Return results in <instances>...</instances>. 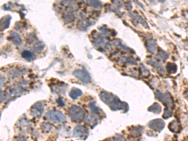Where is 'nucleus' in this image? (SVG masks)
Wrapping results in <instances>:
<instances>
[{
    "mask_svg": "<svg viewBox=\"0 0 188 141\" xmlns=\"http://www.w3.org/2000/svg\"><path fill=\"white\" fill-rule=\"evenodd\" d=\"M100 98L113 111L122 110L127 112L129 109V105L127 103L121 101L117 96L112 93L103 91L100 93Z\"/></svg>",
    "mask_w": 188,
    "mask_h": 141,
    "instance_id": "obj_1",
    "label": "nucleus"
},
{
    "mask_svg": "<svg viewBox=\"0 0 188 141\" xmlns=\"http://www.w3.org/2000/svg\"><path fill=\"white\" fill-rule=\"evenodd\" d=\"M68 114L71 120L74 122H80L84 120L85 113L83 109L77 105H73L70 107Z\"/></svg>",
    "mask_w": 188,
    "mask_h": 141,
    "instance_id": "obj_2",
    "label": "nucleus"
},
{
    "mask_svg": "<svg viewBox=\"0 0 188 141\" xmlns=\"http://www.w3.org/2000/svg\"><path fill=\"white\" fill-rule=\"evenodd\" d=\"M155 95L157 99L160 101L166 106L165 111H172V108L174 107V102H173L171 95L169 93L157 92Z\"/></svg>",
    "mask_w": 188,
    "mask_h": 141,
    "instance_id": "obj_3",
    "label": "nucleus"
},
{
    "mask_svg": "<svg viewBox=\"0 0 188 141\" xmlns=\"http://www.w3.org/2000/svg\"><path fill=\"white\" fill-rule=\"evenodd\" d=\"M45 119L51 122L60 123L66 120V117L60 111L50 110L46 114Z\"/></svg>",
    "mask_w": 188,
    "mask_h": 141,
    "instance_id": "obj_4",
    "label": "nucleus"
},
{
    "mask_svg": "<svg viewBox=\"0 0 188 141\" xmlns=\"http://www.w3.org/2000/svg\"><path fill=\"white\" fill-rule=\"evenodd\" d=\"M73 75L85 84H88L91 82L92 78L90 75L85 70H75L73 72Z\"/></svg>",
    "mask_w": 188,
    "mask_h": 141,
    "instance_id": "obj_5",
    "label": "nucleus"
},
{
    "mask_svg": "<svg viewBox=\"0 0 188 141\" xmlns=\"http://www.w3.org/2000/svg\"><path fill=\"white\" fill-rule=\"evenodd\" d=\"M74 136L80 140H86L89 135V131L83 125H79L74 130Z\"/></svg>",
    "mask_w": 188,
    "mask_h": 141,
    "instance_id": "obj_6",
    "label": "nucleus"
},
{
    "mask_svg": "<svg viewBox=\"0 0 188 141\" xmlns=\"http://www.w3.org/2000/svg\"><path fill=\"white\" fill-rule=\"evenodd\" d=\"M93 44L94 47L96 48H97L98 50L103 51L108 47L109 44V41L105 37L100 36L94 40Z\"/></svg>",
    "mask_w": 188,
    "mask_h": 141,
    "instance_id": "obj_7",
    "label": "nucleus"
},
{
    "mask_svg": "<svg viewBox=\"0 0 188 141\" xmlns=\"http://www.w3.org/2000/svg\"><path fill=\"white\" fill-rule=\"evenodd\" d=\"M148 127L156 132H161L165 127V122L163 119H156L148 123Z\"/></svg>",
    "mask_w": 188,
    "mask_h": 141,
    "instance_id": "obj_8",
    "label": "nucleus"
},
{
    "mask_svg": "<svg viewBox=\"0 0 188 141\" xmlns=\"http://www.w3.org/2000/svg\"><path fill=\"white\" fill-rule=\"evenodd\" d=\"M30 112L32 116L36 118H40L44 112V105L40 101L37 102L32 107Z\"/></svg>",
    "mask_w": 188,
    "mask_h": 141,
    "instance_id": "obj_9",
    "label": "nucleus"
},
{
    "mask_svg": "<svg viewBox=\"0 0 188 141\" xmlns=\"http://www.w3.org/2000/svg\"><path fill=\"white\" fill-rule=\"evenodd\" d=\"M11 17L10 15H6L0 19V31H4L9 28L11 23Z\"/></svg>",
    "mask_w": 188,
    "mask_h": 141,
    "instance_id": "obj_10",
    "label": "nucleus"
},
{
    "mask_svg": "<svg viewBox=\"0 0 188 141\" xmlns=\"http://www.w3.org/2000/svg\"><path fill=\"white\" fill-rule=\"evenodd\" d=\"M10 40L16 45H21L23 43L20 35L15 32L12 31L10 34Z\"/></svg>",
    "mask_w": 188,
    "mask_h": 141,
    "instance_id": "obj_11",
    "label": "nucleus"
},
{
    "mask_svg": "<svg viewBox=\"0 0 188 141\" xmlns=\"http://www.w3.org/2000/svg\"><path fill=\"white\" fill-rule=\"evenodd\" d=\"M92 25V23L88 19H82L78 22L77 27L79 30L82 31H85L87 30L88 28L90 27Z\"/></svg>",
    "mask_w": 188,
    "mask_h": 141,
    "instance_id": "obj_12",
    "label": "nucleus"
},
{
    "mask_svg": "<svg viewBox=\"0 0 188 141\" xmlns=\"http://www.w3.org/2000/svg\"><path fill=\"white\" fill-rule=\"evenodd\" d=\"M181 125L177 120H173L169 124V129L172 132H179L181 131Z\"/></svg>",
    "mask_w": 188,
    "mask_h": 141,
    "instance_id": "obj_13",
    "label": "nucleus"
},
{
    "mask_svg": "<svg viewBox=\"0 0 188 141\" xmlns=\"http://www.w3.org/2000/svg\"><path fill=\"white\" fill-rule=\"evenodd\" d=\"M97 116H90V115H88L87 116L85 117V122L87 124L89 125L90 126H92V128L93 127H95L97 123H98V120H97Z\"/></svg>",
    "mask_w": 188,
    "mask_h": 141,
    "instance_id": "obj_14",
    "label": "nucleus"
},
{
    "mask_svg": "<svg viewBox=\"0 0 188 141\" xmlns=\"http://www.w3.org/2000/svg\"><path fill=\"white\" fill-rule=\"evenodd\" d=\"M146 46L148 51L151 53H154L157 50V44L155 40H148L146 43Z\"/></svg>",
    "mask_w": 188,
    "mask_h": 141,
    "instance_id": "obj_15",
    "label": "nucleus"
},
{
    "mask_svg": "<svg viewBox=\"0 0 188 141\" xmlns=\"http://www.w3.org/2000/svg\"><path fill=\"white\" fill-rule=\"evenodd\" d=\"M83 94L82 91L80 89L74 88L72 89L69 93V96L73 100H76L79 97H80Z\"/></svg>",
    "mask_w": 188,
    "mask_h": 141,
    "instance_id": "obj_16",
    "label": "nucleus"
},
{
    "mask_svg": "<svg viewBox=\"0 0 188 141\" xmlns=\"http://www.w3.org/2000/svg\"><path fill=\"white\" fill-rule=\"evenodd\" d=\"M148 111L153 112L156 114H159L162 111V107L159 103H154L148 108Z\"/></svg>",
    "mask_w": 188,
    "mask_h": 141,
    "instance_id": "obj_17",
    "label": "nucleus"
},
{
    "mask_svg": "<svg viewBox=\"0 0 188 141\" xmlns=\"http://www.w3.org/2000/svg\"><path fill=\"white\" fill-rule=\"evenodd\" d=\"M45 47V45L44 44V43H43V42H42V41H36V43L34 44L33 49V50L35 53H39L43 49H44Z\"/></svg>",
    "mask_w": 188,
    "mask_h": 141,
    "instance_id": "obj_18",
    "label": "nucleus"
},
{
    "mask_svg": "<svg viewBox=\"0 0 188 141\" xmlns=\"http://www.w3.org/2000/svg\"><path fill=\"white\" fill-rule=\"evenodd\" d=\"M166 70L169 74H174L177 72L178 67L175 63L169 62L166 65Z\"/></svg>",
    "mask_w": 188,
    "mask_h": 141,
    "instance_id": "obj_19",
    "label": "nucleus"
},
{
    "mask_svg": "<svg viewBox=\"0 0 188 141\" xmlns=\"http://www.w3.org/2000/svg\"><path fill=\"white\" fill-rule=\"evenodd\" d=\"M90 110H91V112L92 113V114L94 115V116H98L101 112V110L100 109L97 107L95 105V103L94 102H91L89 105Z\"/></svg>",
    "mask_w": 188,
    "mask_h": 141,
    "instance_id": "obj_20",
    "label": "nucleus"
},
{
    "mask_svg": "<svg viewBox=\"0 0 188 141\" xmlns=\"http://www.w3.org/2000/svg\"><path fill=\"white\" fill-rule=\"evenodd\" d=\"M149 63L150 65H151L153 67H154V68L157 70V72H160V73H163V72H164V68L162 67L161 65H160L159 63L151 60V61H150V62H149Z\"/></svg>",
    "mask_w": 188,
    "mask_h": 141,
    "instance_id": "obj_21",
    "label": "nucleus"
},
{
    "mask_svg": "<svg viewBox=\"0 0 188 141\" xmlns=\"http://www.w3.org/2000/svg\"><path fill=\"white\" fill-rule=\"evenodd\" d=\"M63 19L66 23H69L70 22H72L74 20V14L71 12H68L65 13L63 15Z\"/></svg>",
    "mask_w": 188,
    "mask_h": 141,
    "instance_id": "obj_22",
    "label": "nucleus"
},
{
    "mask_svg": "<svg viewBox=\"0 0 188 141\" xmlns=\"http://www.w3.org/2000/svg\"><path fill=\"white\" fill-rule=\"evenodd\" d=\"M21 56L23 59L28 60H31L34 57V55L33 53L29 50H24L21 53Z\"/></svg>",
    "mask_w": 188,
    "mask_h": 141,
    "instance_id": "obj_23",
    "label": "nucleus"
},
{
    "mask_svg": "<svg viewBox=\"0 0 188 141\" xmlns=\"http://www.w3.org/2000/svg\"><path fill=\"white\" fill-rule=\"evenodd\" d=\"M53 128V127L51 124L48 123H43L41 125V129L44 133L50 132Z\"/></svg>",
    "mask_w": 188,
    "mask_h": 141,
    "instance_id": "obj_24",
    "label": "nucleus"
},
{
    "mask_svg": "<svg viewBox=\"0 0 188 141\" xmlns=\"http://www.w3.org/2000/svg\"><path fill=\"white\" fill-rule=\"evenodd\" d=\"M143 131V128L142 127L138 126V127H135V128H133L131 131V134L134 136V137H137L140 135H141L142 132Z\"/></svg>",
    "mask_w": 188,
    "mask_h": 141,
    "instance_id": "obj_25",
    "label": "nucleus"
},
{
    "mask_svg": "<svg viewBox=\"0 0 188 141\" xmlns=\"http://www.w3.org/2000/svg\"><path fill=\"white\" fill-rule=\"evenodd\" d=\"M157 57L160 60H166L169 57V54L166 51H165L163 50H160L159 51V53H158V55H157Z\"/></svg>",
    "mask_w": 188,
    "mask_h": 141,
    "instance_id": "obj_26",
    "label": "nucleus"
},
{
    "mask_svg": "<svg viewBox=\"0 0 188 141\" xmlns=\"http://www.w3.org/2000/svg\"><path fill=\"white\" fill-rule=\"evenodd\" d=\"M140 73H141V75H142V77H149L151 74L149 71V70L146 67H144L143 65H140Z\"/></svg>",
    "mask_w": 188,
    "mask_h": 141,
    "instance_id": "obj_27",
    "label": "nucleus"
},
{
    "mask_svg": "<svg viewBox=\"0 0 188 141\" xmlns=\"http://www.w3.org/2000/svg\"><path fill=\"white\" fill-rule=\"evenodd\" d=\"M89 3L91 6L96 8H100L102 7V4L98 1H89Z\"/></svg>",
    "mask_w": 188,
    "mask_h": 141,
    "instance_id": "obj_28",
    "label": "nucleus"
},
{
    "mask_svg": "<svg viewBox=\"0 0 188 141\" xmlns=\"http://www.w3.org/2000/svg\"><path fill=\"white\" fill-rule=\"evenodd\" d=\"M8 98V93L5 92H0V103H2L5 101Z\"/></svg>",
    "mask_w": 188,
    "mask_h": 141,
    "instance_id": "obj_29",
    "label": "nucleus"
},
{
    "mask_svg": "<svg viewBox=\"0 0 188 141\" xmlns=\"http://www.w3.org/2000/svg\"><path fill=\"white\" fill-rule=\"evenodd\" d=\"M115 141H125V139L122 135H117L113 137Z\"/></svg>",
    "mask_w": 188,
    "mask_h": 141,
    "instance_id": "obj_30",
    "label": "nucleus"
},
{
    "mask_svg": "<svg viewBox=\"0 0 188 141\" xmlns=\"http://www.w3.org/2000/svg\"><path fill=\"white\" fill-rule=\"evenodd\" d=\"M5 83V78L0 75V89H1Z\"/></svg>",
    "mask_w": 188,
    "mask_h": 141,
    "instance_id": "obj_31",
    "label": "nucleus"
},
{
    "mask_svg": "<svg viewBox=\"0 0 188 141\" xmlns=\"http://www.w3.org/2000/svg\"><path fill=\"white\" fill-rule=\"evenodd\" d=\"M57 103H58V104H59V105L60 106V107H63L65 105L64 102L62 101V98H60V97L57 100Z\"/></svg>",
    "mask_w": 188,
    "mask_h": 141,
    "instance_id": "obj_32",
    "label": "nucleus"
},
{
    "mask_svg": "<svg viewBox=\"0 0 188 141\" xmlns=\"http://www.w3.org/2000/svg\"><path fill=\"white\" fill-rule=\"evenodd\" d=\"M185 141H187V139H186V140H185Z\"/></svg>",
    "mask_w": 188,
    "mask_h": 141,
    "instance_id": "obj_33",
    "label": "nucleus"
}]
</instances>
